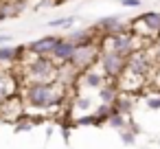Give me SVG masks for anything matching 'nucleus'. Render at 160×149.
<instances>
[{
    "mask_svg": "<svg viewBox=\"0 0 160 149\" xmlns=\"http://www.w3.org/2000/svg\"><path fill=\"white\" fill-rule=\"evenodd\" d=\"M136 24H142L149 35H158L160 33V11H147V13L138 16Z\"/></svg>",
    "mask_w": 160,
    "mask_h": 149,
    "instance_id": "obj_13",
    "label": "nucleus"
},
{
    "mask_svg": "<svg viewBox=\"0 0 160 149\" xmlns=\"http://www.w3.org/2000/svg\"><path fill=\"white\" fill-rule=\"evenodd\" d=\"M77 123H79V125H103V121H101L97 114H83V116L77 118Z\"/></svg>",
    "mask_w": 160,
    "mask_h": 149,
    "instance_id": "obj_20",
    "label": "nucleus"
},
{
    "mask_svg": "<svg viewBox=\"0 0 160 149\" xmlns=\"http://www.w3.org/2000/svg\"><path fill=\"white\" fill-rule=\"evenodd\" d=\"M79 79L86 88H94V90H101L108 83V77L103 75V70H86L79 75Z\"/></svg>",
    "mask_w": 160,
    "mask_h": 149,
    "instance_id": "obj_12",
    "label": "nucleus"
},
{
    "mask_svg": "<svg viewBox=\"0 0 160 149\" xmlns=\"http://www.w3.org/2000/svg\"><path fill=\"white\" fill-rule=\"evenodd\" d=\"M29 83H53L59 77V64L53 57H31L27 64Z\"/></svg>",
    "mask_w": 160,
    "mask_h": 149,
    "instance_id": "obj_2",
    "label": "nucleus"
},
{
    "mask_svg": "<svg viewBox=\"0 0 160 149\" xmlns=\"http://www.w3.org/2000/svg\"><path fill=\"white\" fill-rule=\"evenodd\" d=\"M7 42H11V35H0V46H5Z\"/></svg>",
    "mask_w": 160,
    "mask_h": 149,
    "instance_id": "obj_24",
    "label": "nucleus"
},
{
    "mask_svg": "<svg viewBox=\"0 0 160 149\" xmlns=\"http://www.w3.org/2000/svg\"><path fill=\"white\" fill-rule=\"evenodd\" d=\"M66 101V92L59 90V83H29L24 88V103L27 107H33L38 112L59 107Z\"/></svg>",
    "mask_w": 160,
    "mask_h": 149,
    "instance_id": "obj_1",
    "label": "nucleus"
},
{
    "mask_svg": "<svg viewBox=\"0 0 160 149\" xmlns=\"http://www.w3.org/2000/svg\"><path fill=\"white\" fill-rule=\"evenodd\" d=\"M103 75L108 79H121L127 70V57L118 55V53H112V51H103L101 53V62H99Z\"/></svg>",
    "mask_w": 160,
    "mask_h": 149,
    "instance_id": "obj_4",
    "label": "nucleus"
},
{
    "mask_svg": "<svg viewBox=\"0 0 160 149\" xmlns=\"http://www.w3.org/2000/svg\"><path fill=\"white\" fill-rule=\"evenodd\" d=\"M132 112H134V101H132L129 97H123V94H121L118 101L114 103V114H123V116L127 118Z\"/></svg>",
    "mask_w": 160,
    "mask_h": 149,
    "instance_id": "obj_15",
    "label": "nucleus"
},
{
    "mask_svg": "<svg viewBox=\"0 0 160 149\" xmlns=\"http://www.w3.org/2000/svg\"><path fill=\"white\" fill-rule=\"evenodd\" d=\"M11 83H9V77L5 72H0V103H5L9 97H11Z\"/></svg>",
    "mask_w": 160,
    "mask_h": 149,
    "instance_id": "obj_17",
    "label": "nucleus"
},
{
    "mask_svg": "<svg viewBox=\"0 0 160 149\" xmlns=\"http://www.w3.org/2000/svg\"><path fill=\"white\" fill-rule=\"evenodd\" d=\"M156 59L160 62V40H156Z\"/></svg>",
    "mask_w": 160,
    "mask_h": 149,
    "instance_id": "obj_25",
    "label": "nucleus"
},
{
    "mask_svg": "<svg viewBox=\"0 0 160 149\" xmlns=\"http://www.w3.org/2000/svg\"><path fill=\"white\" fill-rule=\"evenodd\" d=\"M75 53H77V46H75L72 42H68L66 37H59L57 44H55V48H53V53H51V57H53L59 66H68Z\"/></svg>",
    "mask_w": 160,
    "mask_h": 149,
    "instance_id": "obj_9",
    "label": "nucleus"
},
{
    "mask_svg": "<svg viewBox=\"0 0 160 149\" xmlns=\"http://www.w3.org/2000/svg\"><path fill=\"white\" fill-rule=\"evenodd\" d=\"M145 105H147V110H151V112L156 110V112H158V110H160V90H158L156 94H151V97L145 101Z\"/></svg>",
    "mask_w": 160,
    "mask_h": 149,
    "instance_id": "obj_21",
    "label": "nucleus"
},
{
    "mask_svg": "<svg viewBox=\"0 0 160 149\" xmlns=\"http://www.w3.org/2000/svg\"><path fill=\"white\" fill-rule=\"evenodd\" d=\"M0 2H5V0H0Z\"/></svg>",
    "mask_w": 160,
    "mask_h": 149,
    "instance_id": "obj_27",
    "label": "nucleus"
},
{
    "mask_svg": "<svg viewBox=\"0 0 160 149\" xmlns=\"http://www.w3.org/2000/svg\"><path fill=\"white\" fill-rule=\"evenodd\" d=\"M156 40H160V33H158V35H156Z\"/></svg>",
    "mask_w": 160,
    "mask_h": 149,
    "instance_id": "obj_26",
    "label": "nucleus"
},
{
    "mask_svg": "<svg viewBox=\"0 0 160 149\" xmlns=\"http://www.w3.org/2000/svg\"><path fill=\"white\" fill-rule=\"evenodd\" d=\"M127 118L123 116V114H112L110 118H108V125L110 127H114V129H118V132H123V129H127Z\"/></svg>",
    "mask_w": 160,
    "mask_h": 149,
    "instance_id": "obj_18",
    "label": "nucleus"
},
{
    "mask_svg": "<svg viewBox=\"0 0 160 149\" xmlns=\"http://www.w3.org/2000/svg\"><path fill=\"white\" fill-rule=\"evenodd\" d=\"M118 97H121V86H118L116 81H110V83H105V86L99 90V99H101V103H110V105H114V103L118 101Z\"/></svg>",
    "mask_w": 160,
    "mask_h": 149,
    "instance_id": "obj_14",
    "label": "nucleus"
},
{
    "mask_svg": "<svg viewBox=\"0 0 160 149\" xmlns=\"http://www.w3.org/2000/svg\"><path fill=\"white\" fill-rule=\"evenodd\" d=\"M92 33H101L103 37L108 35H116V33H125L127 31V24L121 16H108V18H99L92 27H90Z\"/></svg>",
    "mask_w": 160,
    "mask_h": 149,
    "instance_id": "obj_6",
    "label": "nucleus"
},
{
    "mask_svg": "<svg viewBox=\"0 0 160 149\" xmlns=\"http://www.w3.org/2000/svg\"><path fill=\"white\" fill-rule=\"evenodd\" d=\"M90 107H92V99H88V97H79L75 101V110L81 114H90Z\"/></svg>",
    "mask_w": 160,
    "mask_h": 149,
    "instance_id": "obj_19",
    "label": "nucleus"
},
{
    "mask_svg": "<svg viewBox=\"0 0 160 149\" xmlns=\"http://www.w3.org/2000/svg\"><path fill=\"white\" fill-rule=\"evenodd\" d=\"M57 40H59L57 35H44V37H40V40L29 42V44H27V46H29V55H31V57H51V53H53Z\"/></svg>",
    "mask_w": 160,
    "mask_h": 149,
    "instance_id": "obj_7",
    "label": "nucleus"
},
{
    "mask_svg": "<svg viewBox=\"0 0 160 149\" xmlns=\"http://www.w3.org/2000/svg\"><path fill=\"white\" fill-rule=\"evenodd\" d=\"M66 40L68 42H72L77 48H86V46H94L97 44V35L90 31V27L88 29H77V31H68V35H66Z\"/></svg>",
    "mask_w": 160,
    "mask_h": 149,
    "instance_id": "obj_10",
    "label": "nucleus"
},
{
    "mask_svg": "<svg viewBox=\"0 0 160 149\" xmlns=\"http://www.w3.org/2000/svg\"><path fill=\"white\" fill-rule=\"evenodd\" d=\"M121 134V140H123V145H127V147H132L134 145V140H136V134L134 132H129V129H123V132H118Z\"/></svg>",
    "mask_w": 160,
    "mask_h": 149,
    "instance_id": "obj_22",
    "label": "nucleus"
},
{
    "mask_svg": "<svg viewBox=\"0 0 160 149\" xmlns=\"http://www.w3.org/2000/svg\"><path fill=\"white\" fill-rule=\"evenodd\" d=\"M103 51H112V53H118L123 57H132L138 48V40H136V33L134 31H125V33H116V35H108L103 37Z\"/></svg>",
    "mask_w": 160,
    "mask_h": 149,
    "instance_id": "obj_3",
    "label": "nucleus"
},
{
    "mask_svg": "<svg viewBox=\"0 0 160 149\" xmlns=\"http://www.w3.org/2000/svg\"><path fill=\"white\" fill-rule=\"evenodd\" d=\"M29 46L27 44H18V46H0V64H13L20 62L27 55Z\"/></svg>",
    "mask_w": 160,
    "mask_h": 149,
    "instance_id": "obj_11",
    "label": "nucleus"
},
{
    "mask_svg": "<svg viewBox=\"0 0 160 149\" xmlns=\"http://www.w3.org/2000/svg\"><path fill=\"white\" fill-rule=\"evenodd\" d=\"M118 2H121V7H125V9H140L142 0H118Z\"/></svg>",
    "mask_w": 160,
    "mask_h": 149,
    "instance_id": "obj_23",
    "label": "nucleus"
},
{
    "mask_svg": "<svg viewBox=\"0 0 160 149\" xmlns=\"http://www.w3.org/2000/svg\"><path fill=\"white\" fill-rule=\"evenodd\" d=\"M75 22H77V16H64V18H57V20H48L46 24L51 27V29H72L75 27Z\"/></svg>",
    "mask_w": 160,
    "mask_h": 149,
    "instance_id": "obj_16",
    "label": "nucleus"
},
{
    "mask_svg": "<svg viewBox=\"0 0 160 149\" xmlns=\"http://www.w3.org/2000/svg\"><path fill=\"white\" fill-rule=\"evenodd\" d=\"M151 70V57L147 55V51H136L129 59H127V72L145 77Z\"/></svg>",
    "mask_w": 160,
    "mask_h": 149,
    "instance_id": "obj_8",
    "label": "nucleus"
},
{
    "mask_svg": "<svg viewBox=\"0 0 160 149\" xmlns=\"http://www.w3.org/2000/svg\"><path fill=\"white\" fill-rule=\"evenodd\" d=\"M101 62V48L99 44L94 46H86V48H77V53L72 55L70 59V68H75L77 72H86V70H92V66Z\"/></svg>",
    "mask_w": 160,
    "mask_h": 149,
    "instance_id": "obj_5",
    "label": "nucleus"
}]
</instances>
